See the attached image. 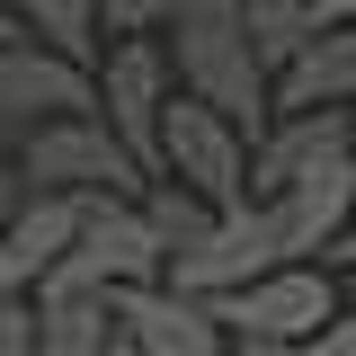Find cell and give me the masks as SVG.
Returning a JSON list of instances; mask_svg holds the SVG:
<instances>
[{"label":"cell","mask_w":356,"mask_h":356,"mask_svg":"<svg viewBox=\"0 0 356 356\" xmlns=\"http://www.w3.org/2000/svg\"><path fill=\"white\" fill-rule=\"evenodd\" d=\"M107 348H116L107 294H44L36 303V356H107Z\"/></svg>","instance_id":"obj_13"},{"label":"cell","mask_w":356,"mask_h":356,"mask_svg":"<svg viewBox=\"0 0 356 356\" xmlns=\"http://www.w3.org/2000/svg\"><path fill=\"white\" fill-rule=\"evenodd\" d=\"M356 98V27H312L276 81H267V107L276 116H312V107H348Z\"/></svg>","instance_id":"obj_12"},{"label":"cell","mask_w":356,"mask_h":356,"mask_svg":"<svg viewBox=\"0 0 356 356\" xmlns=\"http://www.w3.org/2000/svg\"><path fill=\"white\" fill-rule=\"evenodd\" d=\"M18 18H27V36L54 44L63 63H98V0H18Z\"/></svg>","instance_id":"obj_14"},{"label":"cell","mask_w":356,"mask_h":356,"mask_svg":"<svg viewBox=\"0 0 356 356\" xmlns=\"http://www.w3.org/2000/svg\"><path fill=\"white\" fill-rule=\"evenodd\" d=\"M72 241H81V196H27L0 222V303H27Z\"/></svg>","instance_id":"obj_11"},{"label":"cell","mask_w":356,"mask_h":356,"mask_svg":"<svg viewBox=\"0 0 356 356\" xmlns=\"http://www.w3.org/2000/svg\"><path fill=\"white\" fill-rule=\"evenodd\" d=\"M161 241L143 222V196H81V241L63 250V267L36 285L44 294H125V285H161Z\"/></svg>","instance_id":"obj_2"},{"label":"cell","mask_w":356,"mask_h":356,"mask_svg":"<svg viewBox=\"0 0 356 356\" xmlns=\"http://www.w3.org/2000/svg\"><path fill=\"white\" fill-rule=\"evenodd\" d=\"M18 178L36 196H143L152 187V170L98 116H54V125H36L18 143Z\"/></svg>","instance_id":"obj_3"},{"label":"cell","mask_w":356,"mask_h":356,"mask_svg":"<svg viewBox=\"0 0 356 356\" xmlns=\"http://www.w3.org/2000/svg\"><path fill=\"white\" fill-rule=\"evenodd\" d=\"M161 107H170V63H161L152 36H125L98 63V125L116 134L152 178H161Z\"/></svg>","instance_id":"obj_7"},{"label":"cell","mask_w":356,"mask_h":356,"mask_svg":"<svg viewBox=\"0 0 356 356\" xmlns=\"http://www.w3.org/2000/svg\"><path fill=\"white\" fill-rule=\"evenodd\" d=\"M196 0H98V27H116V36H152V27H178Z\"/></svg>","instance_id":"obj_17"},{"label":"cell","mask_w":356,"mask_h":356,"mask_svg":"<svg viewBox=\"0 0 356 356\" xmlns=\"http://www.w3.org/2000/svg\"><path fill=\"white\" fill-rule=\"evenodd\" d=\"M232 330V348H303L321 321H339V285H330V267H267L259 285H241V294H222V303H205Z\"/></svg>","instance_id":"obj_6"},{"label":"cell","mask_w":356,"mask_h":356,"mask_svg":"<svg viewBox=\"0 0 356 356\" xmlns=\"http://www.w3.org/2000/svg\"><path fill=\"white\" fill-rule=\"evenodd\" d=\"M312 18L321 27H356V0H312Z\"/></svg>","instance_id":"obj_19"},{"label":"cell","mask_w":356,"mask_h":356,"mask_svg":"<svg viewBox=\"0 0 356 356\" xmlns=\"http://www.w3.org/2000/svg\"><path fill=\"white\" fill-rule=\"evenodd\" d=\"M161 178H178L187 196L232 214V205H250V134L214 116L205 98H170L161 107Z\"/></svg>","instance_id":"obj_4"},{"label":"cell","mask_w":356,"mask_h":356,"mask_svg":"<svg viewBox=\"0 0 356 356\" xmlns=\"http://www.w3.org/2000/svg\"><path fill=\"white\" fill-rule=\"evenodd\" d=\"M0 356H36V303H0Z\"/></svg>","instance_id":"obj_18"},{"label":"cell","mask_w":356,"mask_h":356,"mask_svg":"<svg viewBox=\"0 0 356 356\" xmlns=\"http://www.w3.org/2000/svg\"><path fill=\"white\" fill-rule=\"evenodd\" d=\"M330 259H339V267H356V222L339 232V241H330Z\"/></svg>","instance_id":"obj_21"},{"label":"cell","mask_w":356,"mask_h":356,"mask_svg":"<svg viewBox=\"0 0 356 356\" xmlns=\"http://www.w3.org/2000/svg\"><path fill=\"white\" fill-rule=\"evenodd\" d=\"M267 267H294V259H285V232H276V214L250 196V205L214 214V232H205L196 250H178V259L161 267V285H170V294H187V303H222V294L259 285Z\"/></svg>","instance_id":"obj_5"},{"label":"cell","mask_w":356,"mask_h":356,"mask_svg":"<svg viewBox=\"0 0 356 356\" xmlns=\"http://www.w3.org/2000/svg\"><path fill=\"white\" fill-rule=\"evenodd\" d=\"M170 36H178V81H187V98H205L214 116H232V125L259 143L276 125V107H267V54L250 44L241 9L232 0H196Z\"/></svg>","instance_id":"obj_1"},{"label":"cell","mask_w":356,"mask_h":356,"mask_svg":"<svg viewBox=\"0 0 356 356\" xmlns=\"http://www.w3.org/2000/svg\"><path fill=\"white\" fill-rule=\"evenodd\" d=\"M0 44H27V18H18L9 0H0Z\"/></svg>","instance_id":"obj_20"},{"label":"cell","mask_w":356,"mask_h":356,"mask_svg":"<svg viewBox=\"0 0 356 356\" xmlns=\"http://www.w3.org/2000/svg\"><path fill=\"white\" fill-rule=\"evenodd\" d=\"M143 222H152L161 259H178V250H196V241L214 232V205H205V196H187L178 178H152V187H143Z\"/></svg>","instance_id":"obj_15"},{"label":"cell","mask_w":356,"mask_h":356,"mask_svg":"<svg viewBox=\"0 0 356 356\" xmlns=\"http://www.w3.org/2000/svg\"><path fill=\"white\" fill-rule=\"evenodd\" d=\"M54 116H98V72L63 63L54 44H0V125L9 134H36Z\"/></svg>","instance_id":"obj_8"},{"label":"cell","mask_w":356,"mask_h":356,"mask_svg":"<svg viewBox=\"0 0 356 356\" xmlns=\"http://www.w3.org/2000/svg\"><path fill=\"white\" fill-rule=\"evenodd\" d=\"M107 303H116V330L134 339V356H232V330L170 285H125Z\"/></svg>","instance_id":"obj_10"},{"label":"cell","mask_w":356,"mask_h":356,"mask_svg":"<svg viewBox=\"0 0 356 356\" xmlns=\"http://www.w3.org/2000/svg\"><path fill=\"white\" fill-rule=\"evenodd\" d=\"M276 232H285V259H321L339 232L356 222V161L348 152H330V161H312L303 178H285L276 196H259Z\"/></svg>","instance_id":"obj_9"},{"label":"cell","mask_w":356,"mask_h":356,"mask_svg":"<svg viewBox=\"0 0 356 356\" xmlns=\"http://www.w3.org/2000/svg\"><path fill=\"white\" fill-rule=\"evenodd\" d=\"M232 9H241L250 44L267 54V81H276V63H285V54H294V44L321 27V18H312V0H232Z\"/></svg>","instance_id":"obj_16"},{"label":"cell","mask_w":356,"mask_h":356,"mask_svg":"<svg viewBox=\"0 0 356 356\" xmlns=\"http://www.w3.org/2000/svg\"><path fill=\"white\" fill-rule=\"evenodd\" d=\"M348 161H356V143H348Z\"/></svg>","instance_id":"obj_23"},{"label":"cell","mask_w":356,"mask_h":356,"mask_svg":"<svg viewBox=\"0 0 356 356\" xmlns=\"http://www.w3.org/2000/svg\"><path fill=\"white\" fill-rule=\"evenodd\" d=\"M107 356H134V339H125V330H116V348H107Z\"/></svg>","instance_id":"obj_22"}]
</instances>
